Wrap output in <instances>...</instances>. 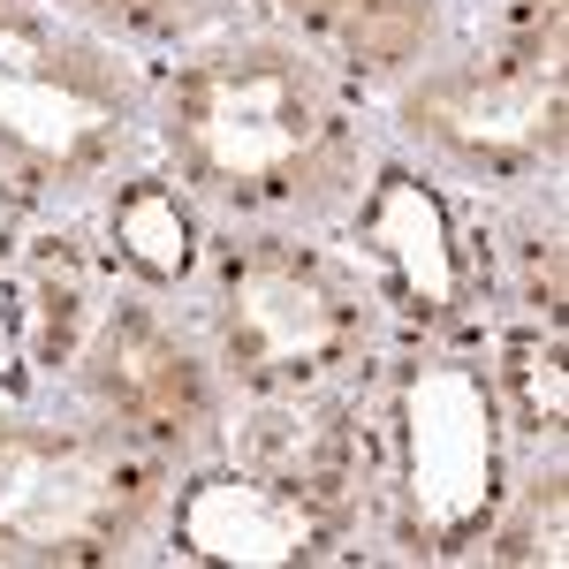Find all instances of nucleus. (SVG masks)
<instances>
[{
  "label": "nucleus",
  "mask_w": 569,
  "mask_h": 569,
  "mask_svg": "<svg viewBox=\"0 0 569 569\" xmlns=\"http://www.w3.org/2000/svg\"><path fill=\"white\" fill-rule=\"evenodd\" d=\"M281 8L357 69H402L433 39V0H281Z\"/></svg>",
  "instance_id": "9b49d317"
},
{
  "label": "nucleus",
  "mask_w": 569,
  "mask_h": 569,
  "mask_svg": "<svg viewBox=\"0 0 569 569\" xmlns=\"http://www.w3.org/2000/svg\"><path fill=\"white\" fill-rule=\"evenodd\" d=\"M501 562H562V479H547V493L531 501V525L501 539Z\"/></svg>",
  "instance_id": "2eb2a0df"
},
{
  "label": "nucleus",
  "mask_w": 569,
  "mask_h": 569,
  "mask_svg": "<svg viewBox=\"0 0 569 569\" xmlns=\"http://www.w3.org/2000/svg\"><path fill=\"white\" fill-rule=\"evenodd\" d=\"M16 228H23V190L0 176V266H8V251H16Z\"/></svg>",
  "instance_id": "f3484780"
},
{
  "label": "nucleus",
  "mask_w": 569,
  "mask_h": 569,
  "mask_svg": "<svg viewBox=\"0 0 569 569\" xmlns=\"http://www.w3.org/2000/svg\"><path fill=\"white\" fill-rule=\"evenodd\" d=\"M99 16H114V23H168V0H84Z\"/></svg>",
  "instance_id": "dca6fc26"
},
{
  "label": "nucleus",
  "mask_w": 569,
  "mask_h": 569,
  "mask_svg": "<svg viewBox=\"0 0 569 569\" xmlns=\"http://www.w3.org/2000/svg\"><path fill=\"white\" fill-rule=\"evenodd\" d=\"M152 463L114 433H0V555L91 562L152 509Z\"/></svg>",
  "instance_id": "f03ea898"
},
{
  "label": "nucleus",
  "mask_w": 569,
  "mask_h": 569,
  "mask_svg": "<svg viewBox=\"0 0 569 569\" xmlns=\"http://www.w3.org/2000/svg\"><path fill=\"white\" fill-rule=\"evenodd\" d=\"M176 152L243 206H319L350 168V122L305 53L228 46L176 91Z\"/></svg>",
  "instance_id": "f257e3e1"
},
{
  "label": "nucleus",
  "mask_w": 569,
  "mask_h": 569,
  "mask_svg": "<svg viewBox=\"0 0 569 569\" xmlns=\"http://www.w3.org/2000/svg\"><path fill=\"white\" fill-rule=\"evenodd\" d=\"M220 335L228 365L259 388H311L335 365H350L365 342V297L350 273H335L311 251L251 243L220 266Z\"/></svg>",
  "instance_id": "20e7f679"
},
{
  "label": "nucleus",
  "mask_w": 569,
  "mask_h": 569,
  "mask_svg": "<svg viewBox=\"0 0 569 569\" xmlns=\"http://www.w3.org/2000/svg\"><path fill=\"white\" fill-rule=\"evenodd\" d=\"M130 122V84L39 8L0 0V144L39 176L91 168Z\"/></svg>",
  "instance_id": "39448f33"
},
{
  "label": "nucleus",
  "mask_w": 569,
  "mask_h": 569,
  "mask_svg": "<svg viewBox=\"0 0 569 569\" xmlns=\"http://www.w3.org/2000/svg\"><path fill=\"white\" fill-rule=\"evenodd\" d=\"M176 539L198 562H243V569H281L311 562L335 539V509H319L297 486H273L259 471H220L198 479L176 509Z\"/></svg>",
  "instance_id": "0eeeda50"
},
{
  "label": "nucleus",
  "mask_w": 569,
  "mask_h": 569,
  "mask_svg": "<svg viewBox=\"0 0 569 569\" xmlns=\"http://www.w3.org/2000/svg\"><path fill=\"white\" fill-rule=\"evenodd\" d=\"M395 426H402V525L418 539V555L471 547L501 501L493 388L456 357L410 365V380L395 395Z\"/></svg>",
  "instance_id": "7ed1b4c3"
},
{
  "label": "nucleus",
  "mask_w": 569,
  "mask_h": 569,
  "mask_svg": "<svg viewBox=\"0 0 569 569\" xmlns=\"http://www.w3.org/2000/svg\"><path fill=\"white\" fill-rule=\"evenodd\" d=\"M114 251L144 273V281H182L198 259V228L168 182H130L114 198Z\"/></svg>",
  "instance_id": "f8f14e48"
},
{
  "label": "nucleus",
  "mask_w": 569,
  "mask_h": 569,
  "mask_svg": "<svg viewBox=\"0 0 569 569\" xmlns=\"http://www.w3.org/2000/svg\"><path fill=\"white\" fill-rule=\"evenodd\" d=\"M365 251L388 266L395 297L426 319H448L463 305V243L456 220L440 206V190H426L418 176H380L365 198Z\"/></svg>",
  "instance_id": "1a4fd4ad"
},
{
  "label": "nucleus",
  "mask_w": 569,
  "mask_h": 569,
  "mask_svg": "<svg viewBox=\"0 0 569 569\" xmlns=\"http://www.w3.org/2000/svg\"><path fill=\"white\" fill-rule=\"evenodd\" d=\"M410 130L479 168H531L562 152V61L501 53V61L426 77L410 91Z\"/></svg>",
  "instance_id": "423d86ee"
},
{
  "label": "nucleus",
  "mask_w": 569,
  "mask_h": 569,
  "mask_svg": "<svg viewBox=\"0 0 569 569\" xmlns=\"http://www.w3.org/2000/svg\"><path fill=\"white\" fill-rule=\"evenodd\" d=\"M236 463L273 479V486H297L319 509L342 517V501H350V486H357V433L342 410L266 402L259 418H243V433H236Z\"/></svg>",
  "instance_id": "9d476101"
},
{
  "label": "nucleus",
  "mask_w": 569,
  "mask_h": 569,
  "mask_svg": "<svg viewBox=\"0 0 569 569\" xmlns=\"http://www.w3.org/2000/svg\"><path fill=\"white\" fill-rule=\"evenodd\" d=\"M84 372H91V388H99V402L114 418L144 426V433H190L206 418V372H198V357L182 350L144 305H122L99 319V335H91V350H84Z\"/></svg>",
  "instance_id": "6e6552de"
},
{
  "label": "nucleus",
  "mask_w": 569,
  "mask_h": 569,
  "mask_svg": "<svg viewBox=\"0 0 569 569\" xmlns=\"http://www.w3.org/2000/svg\"><path fill=\"white\" fill-rule=\"evenodd\" d=\"M84 311H91V273H84V259H77V251H46V259H39V281H31V350H39V365L77 357Z\"/></svg>",
  "instance_id": "ddd939ff"
},
{
  "label": "nucleus",
  "mask_w": 569,
  "mask_h": 569,
  "mask_svg": "<svg viewBox=\"0 0 569 569\" xmlns=\"http://www.w3.org/2000/svg\"><path fill=\"white\" fill-rule=\"evenodd\" d=\"M501 388L517 395V418H525V426L562 433L569 388H562V342H555V335H509V342H501Z\"/></svg>",
  "instance_id": "4468645a"
}]
</instances>
